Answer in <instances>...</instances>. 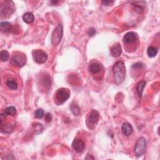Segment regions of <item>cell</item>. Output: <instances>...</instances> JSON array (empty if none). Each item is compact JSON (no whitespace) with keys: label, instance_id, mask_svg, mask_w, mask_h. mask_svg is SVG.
<instances>
[{"label":"cell","instance_id":"6da1fadb","mask_svg":"<svg viewBox=\"0 0 160 160\" xmlns=\"http://www.w3.org/2000/svg\"><path fill=\"white\" fill-rule=\"evenodd\" d=\"M113 74H114L115 82L116 84L120 85L123 82L126 76V67L123 61H118L113 66Z\"/></svg>","mask_w":160,"mask_h":160},{"label":"cell","instance_id":"7a4b0ae2","mask_svg":"<svg viewBox=\"0 0 160 160\" xmlns=\"http://www.w3.org/2000/svg\"><path fill=\"white\" fill-rule=\"evenodd\" d=\"M100 120V114L95 110H92L88 114L86 119V124L89 130H93L96 128Z\"/></svg>","mask_w":160,"mask_h":160},{"label":"cell","instance_id":"3957f363","mask_svg":"<svg viewBox=\"0 0 160 160\" xmlns=\"http://www.w3.org/2000/svg\"><path fill=\"white\" fill-rule=\"evenodd\" d=\"M14 3L11 1H4L1 4L0 14L2 18H9L14 11Z\"/></svg>","mask_w":160,"mask_h":160},{"label":"cell","instance_id":"277c9868","mask_svg":"<svg viewBox=\"0 0 160 160\" xmlns=\"http://www.w3.org/2000/svg\"><path fill=\"white\" fill-rule=\"evenodd\" d=\"M63 35V28L61 24H59L53 31L51 37V43L53 45H58L61 41Z\"/></svg>","mask_w":160,"mask_h":160},{"label":"cell","instance_id":"5b68a950","mask_svg":"<svg viewBox=\"0 0 160 160\" xmlns=\"http://www.w3.org/2000/svg\"><path fill=\"white\" fill-rule=\"evenodd\" d=\"M146 149V139L141 137L138 139L137 141L135 147V153L137 156H141L143 154L145 153Z\"/></svg>","mask_w":160,"mask_h":160},{"label":"cell","instance_id":"8992f818","mask_svg":"<svg viewBox=\"0 0 160 160\" xmlns=\"http://www.w3.org/2000/svg\"><path fill=\"white\" fill-rule=\"evenodd\" d=\"M32 55L34 61L39 64L44 63L48 60L47 53L41 50H33L32 52Z\"/></svg>","mask_w":160,"mask_h":160},{"label":"cell","instance_id":"52a82bcc","mask_svg":"<svg viewBox=\"0 0 160 160\" xmlns=\"http://www.w3.org/2000/svg\"><path fill=\"white\" fill-rule=\"evenodd\" d=\"M70 96V91L68 89L62 88L59 89L56 94V98L58 101V104L61 105L68 100Z\"/></svg>","mask_w":160,"mask_h":160},{"label":"cell","instance_id":"ba28073f","mask_svg":"<svg viewBox=\"0 0 160 160\" xmlns=\"http://www.w3.org/2000/svg\"><path fill=\"white\" fill-rule=\"evenodd\" d=\"M11 62L15 66L22 68L26 64L27 60H26V58L24 55H14L13 56Z\"/></svg>","mask_w":160,"mask_h":160},{"label":"cell","instance_id":"9c48e42d","mask_svg":"<svg viewBox=\"0 0 160 160\" xmlns=\"http://www.w3.org/2000/svg\"><path fill=\"white\" fill-rule=\"evenodd\" d=\"M72 146L76 152L81 153L84 150L85 144L84 141L80 140V139L75 138L73 141V143H72Z\"/></svg>","mask_w":160,"mask_h":160},{"label":"cell","instance_id":"30bf717a","mask_svg":"<svg viewBox=\"0 0 160 160\" xmlns=\"http://www.w3.org/2000/svg\"><path fill=\"white\" fill-rule=\"evenodd\" d=\"M123 40L125 44L135 43L137 40V36L134 32H128L124 36Z\"/></svg>","mask_w":160,"mask_h":160},{"label":"cell","instance_id":"8fae6325","mask_svg":"<svg viewBox=\"0 0 160 160\" xmlns=\"http://www.w3.org/2000/svg\"><path fill=\"white\" fill-rule=\"evenodd\" d=\"M121 131L124 135L128 136H130L133 133V128L130 123L126 122L125 123H123V125H122Z\"/></svg>","mask_w":160,"mask_h":160},{"label":"cell","instance_id":"7c38bea8","mask_svg":"<svg viewBox=\"0 0 160 160\" xmlns=\"http://www.w3.org/2000/svg\"><path fill=\"white\" fill-rule=\"evenodd\" d=\"M111 53L113 56L116 58L120 56L122 53V48L120 43H116L111 48Z\"/></svg>","mask_w":160,"mask_h":160},{"label":"cell","instance_id":"4fadbf2b","mask_svg":"<svg viewBox=\"0 0 160 160\" xmlns=\"http://www.w3.org/2000/svg\"><path fill=\"white\" fill-rule=\"evenodd\" d=\"M1 125V127H0V130H1V132L4 134H9L11 133L13 130L14 128L13 125H11V124L9 123H1L0 124Z\"/></svg>","mask_w":160,"mask_h":160},{"label":"cell","instance_id":"5bb4252c","mask_svg":"<svg viewBox=\"0 0 160 160\" xmlns=\"http://www.w3.org/2000/svg\"><path fill=\"white\" fill-rule=\"evenodd\" d=\"M102 65L99 63H93L90 65V71L93 74H97L100 73L102 70Z\"/></svg>","mask_w":160,"mask_h":160},{"label":"cell","instance_id":"9a60e30c","mask_svg":"<svg viewBox=\"0 0 160 160\" xmlns=\"http://www.w3.org/2000/svg\"><path fill=\"white\" fill-rule=\"evenodd\" d=\"M0 29L2 32L9 33L12 29V25L9 22H3L0 23Z\"/></svg>","mask_w":160,"mask_h":160},{"label":"cell","instance_id":"2e32d148","mask_svg":"<svg viewBox=\"0 0 160 160\" xmlns=\"http://www.w3.org/2000/svg\"><path fill=\"white\" fill-rule=\"evenodd\" d=\"M34 19V17L32 13L27 12L24 13L23 16V20L26 23H28V24L32 23L33 22Z\"/></svg>","mask_w":160,"mask_h":160},{"label":"cell","instance_id":"e0dca14e","mask_svg":"<svg viewBox=\"0 0 160 160\" xmlns=\"http://www.w3.org/2000/svg\"><path fill=\"white\" fill-rule=\"evenodd\" d=\"M146 85V81H144L143 80L140 81L138 83L137 86H136V90H137V93L138 94V96H140V98L142 97V95H143V92L144 90V88H145Z\"/></svg>","mask_w":160,"mask_h":160},{"label":"cell","instance_id":"ac0fdd59","mask_svg":"<svg viewBox=\"0 0 160 160\" xmlns=\"http://www.w3.org/2000/svg\"><path fill=\"white\" fill-rule=\"evenodd\" d=\"M6 85L10 90H16L18 89V83L14 79H8L6 81Z\"/></svg>","mask_w":160,"mask_h":160},{"label":"cell","instance_id":"d6986e66","mask_svg":"<svg viewBox=\"0 0 160 160\" xmlns=\"http://www.w3.org/2000/svg\"><path fill=\"white\" fill-rule=\"evenodd\" d=\"M158 53V49L154 46H150L147 50V55L149 58H153Z\"/></svg>","mask_w":160,"mask_h":160},{"label":"cell","instance_id":"ffe728a7","mask_svg":"<svg viewBox=\"0 0 160 160\" xmlns=\"http://www.w3.org/2000/svg\"><path fill=\"white\" fill-rule=\"evenodd\" d=\"M70 109L71 112L73 113V114L75 116H78L80 115L81 111H80V108H79L78 105H77L75 103H71V105L70 106Z\"/></svg>","mask_w":160,"mask_h":160},{"label":"cell","instance_id":"44dd1931","mask_svg":"<svg viewBox=\"0 0 160 160\" xmlns=\"http://www.w3.org/2000/svg\"><path fill=\"white\" fill-rule=\"evenodd\" d=\"M4 113H5V115H6V116L7 115L14 116V115H16L17 110L14 106H9L4 110Z\"/></svg>","mask_w":160,"mask_h":160},{"label":"cell","instance_id":"7402d4cb","mask_svg":"<svg viewBox=\"0 0 160 160\" xmlns=\"http://www.w3.org/2000/svg\"><path fill=\"white\" fill-rule=\"evenodd\" d=\"M33 128L35 132V134L37 135H39V134L41 133L44 130V127L42 124L40 123H36L33 125Z\"/></svg>","mask_w":160,"mask_h":160},{"label":"cell","instance_id":"603a6c76","mask_svg":"<svg viewBox=\"0 0 160 160\" xmlns=\"http://www.w3.org/2000/svg\"><path fill=\"white\" fill-rule=\"evenodd\" d=\"M42 84L46 88H50L51 85V78L49 75L44 76L42 79Z\"/></svg>","mask_w":160,"mask_h":160},{"label":"cell","instance_id":"cb8c5ba5","mask_svg":"<svg viewBox=\"0 0 160 160\" xmlns=\"http://www.w3.org/2000/svg\"><path fill=\"white\" fill-rule=\"evenodd\" d=\"M0 58L2 61H6L9 58V54L6 50H2L0 53Z\"/></svg>","mask_w":160,"mask_h":160},{"label":"cell","instance_id":"d4e9b609","mask_svg":"<svg viewBox=\"0 0 160 160\" xmlns=\"http://www.w3.org/2000/svg\"><path fill=\"white\" fill-rule=\"evenodd\" d=\"M44 116V111L41 109H38L34 112V117L38 119H41Z\"/></svg>","mask_w":160,"mask_h":160},{"label":"cell","instance_id":"484cf974","mask_svg":"<svg viewBox=\"0 0 160 160\" xmlns=\"http://www.w3.org/2000/svg\"><path fill=\"white\" fill-rule=\"evenodd\" d=\"M144 67V65L142 63H140V62H138V63H136L135 64H134L132 66V68L133 69H140Z\"/></svg>","mask_w":160,"mask_h":160},{"label":"cell","instance_id":"4316f807","mask_svg":"<svg viewBox=\"0 0 160 160\" xmlns=\"http://www.w3.org/2000/svg\"><path fill=\"white\" fill-rule=\"evenodd\" d=\"M44 120L46 123H50L51 121V120H52V116H51V115L50 114V113H46V115H45Z\"/></svg>","mask_w":160,"mask_h":160},{"label":"cell","instance_id":"83f0119b","mask_svg":"<svg viewBox=\"0 0 160 160\" xmlns=\"http://www.w3.org/2000/svg\"><path fill=\"white\" fill-rule=\"evenodd\" d=\"M88 34L90 36V37H93L96 34V30L93 28H91L89 29L88 32Z\"/></svg>","mask_w":160,"mask_h":160},{"label":"cell","instance_id":"f1b7e54d","mask_svg":"<svg viewBox=\"0 0 160 160\" xmlns=\"http://www.w3.org/2000/svg\"><path fill=\"white\" fill-rule=\"evenodd\" d=\"M102 3L103 5H105V6H110V5H112L113 3H114V1L106 0V1H103Z\"/></svg>","mask_w":160,"mask_h":160},{"label":"cell","instance_id":"f546056e","mask_svg":"<svg viewBox=\"0 0 160 160\" xmlns=\"http://www.w3.org/2000/svg\"><path fill=\"white\" fill-rule=\"evenodd\" d=\"M85 159H95V158L93 157V156L92 155H91V154H87V156H86V157L85 158Z\"/></svg>","mask_w":160,"mask_h":160},{"label":"cell","instance_id":"4dcf8cb0","mask_svg":"<svg viewBox=\"0 0 160 160\" xmlns=\"http://www.w3.org/2000/svg\"><path fill=\"white\" fill-rule=\"evenodd\" d=\"M51 3H53L54 4H56V3H58V1H51Z\"/></svg>","mask_w":160,"mask_h":160}]
</instances>
